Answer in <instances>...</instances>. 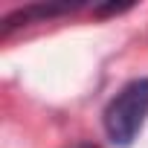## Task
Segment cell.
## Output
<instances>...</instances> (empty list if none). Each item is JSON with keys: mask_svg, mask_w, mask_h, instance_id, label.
Segmentation results:
<instances>
[{"mask_svg": "<svg viewBox=\"0 0 148 148\" xmlns=\"http://www.w3.org/2000/svg\"><path fill=\"white\" fill-rule=\"evenodd\" d=\"M70 9H76V6H70V3H38V6H26V9H18L6 18V29H15L26 21H44V18H55V15H64Z\"/></svg>", "mask_w": 148, "mask_h": 148, "instance_id": "cell-2", "label": "cell"}, {"mask_svg": "<svg viewBox=\"0 0 148 148\" xmlns=\"http://www.w3.org/2000/svg\"><path fill=\"white\" fill-rule=\"evenodd\" d=\"M76 148H96V145H76Z\"/></svg>", "mask_w": 148, "mask_h": 148, "instance_id": "cell-3", "label": "cell"}, {"mask_svg": "<svg viewBox=\"0 0 148 148\" xmlns=\"http://www.w3.org/2000/svg\"><path fill=\"white\" fill-rule=\"evenodd\" d=\"M148 116V79L128 82L105 108V134L113 145L128 148Z\"/></svg>", "mask_w": 148, "mask_h": 148, "instance_id": "cell-1", "label": "cell"}]
</instances>
